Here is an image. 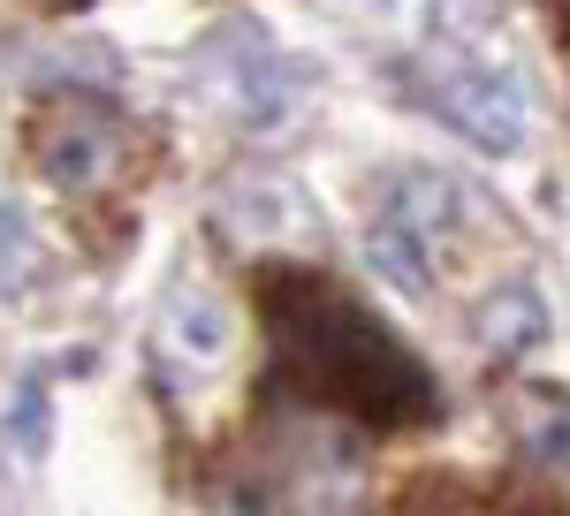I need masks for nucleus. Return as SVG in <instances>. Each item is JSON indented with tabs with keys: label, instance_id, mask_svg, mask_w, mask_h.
Wrapping results in <instances>:
<instances>
[{
	"label": "nucleus",
	"instance_id": "nucleus-1",
	"mask_svg": "<svg viewBox=\"0 0 570 516\" xmlns=\"http://www.w3.org/2000/svg\"><path fill=\"white\" fill-rule=\"evenodd\" d=\"M282 335H289V365H297L320 395L351 403L365 418H389L395 426V418H426V410H434L426 373H419L357 304L327 297V289H297V297H282Z\"/></svg>",
	"mask_w": 570,
	"mask_h": 516
},
{
	"label": "nucleus",
	"instance_id": "nucleus-2",
	"mask_svg": "<svg viewBox=\"0 0 570 516\" xmlns=\"http://www.w3.org/2000/svg\"><path fill=\"white\" fill-rule=\"evenodd\" d=\"M434 107L480 152H518L532 137V99L518 85V69L494 61V53H449V61H434Z\"/></svg>",
	"mask_w": 570,
	"mask_h": 516
},
{
	"label": "nucleus",
	"instance_id": "nucleus-3",
	"mask_svg": "<svg viewBox=\"0 0 570 516\" xmlns=\"http://www.w3.org/2000/svg\"><path fill=\"white\" fill-rule=\"evenodd\" d=\"M449 220H456V190L434 182V175H403L395 198L381 206L365 251H373V266L389 274L403 297H426L434 289V251H441V228Z\"/></svg>",
	"mask_w": 570,
	"mask_h": 516
},
{
	"label": "nucleus",
	"instance_id": "nucleus-4",
	"mask_svg": "<svg viewBox=\"0 0 570 516\" xmlns=\"http://www.w3.org/2000/svg\"><path fill=\"white\" fill-rule=\"evenodd\" d=\"M31 145H39V168L61 190H99L115 175V160H122V122L91 91H53L31 115Z\"/></svg>",
	"mask_w": 570,
	"mask_h": 516
},
{
	"label": "nucleus",
	"instance_id": "nucleus-5",
	"mask_svg": "<svg viewBox=\"0 0 570 516\" xmlns=\"http://www.w3.org/2000/svg\"><path fill=\"white\" fill-rule=\"evenodd\" d=\"M518 440L532 448V464H548L556 478H570V395H548V387H518Z\"/></svg>",
	"mask_w": 570,
	"mask_h": 516
},
{
	"label": "nucleus",
	"instance_id": "nucleus-6",
	"mask_svg": "<svg viewBox=\"0 0 570 516\" xmlns=\"http://www.w3.org/2000/svg\"><path fill=\"white\" fill-rule=\"evenodd\" d=\"M381 8H403V0H381Z\"/></svg>",
	"mask_w": 570,
	"mask_h": 516
}]
</instances>
